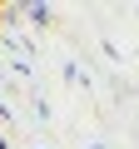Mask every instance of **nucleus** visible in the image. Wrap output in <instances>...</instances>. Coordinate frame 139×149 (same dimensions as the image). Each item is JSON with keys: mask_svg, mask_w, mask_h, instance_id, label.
Segmentation results:
<instances>
[{"mask_svg": "<svg viewBox=\"0 0 139 149\" xmlns=\"http://www.w3.org/2000/svg\"><path fill=\"white\" fill-rule=\"evenodd\" d=\"M25 15H30L35 25H50V15H55V10H50V5H25Z\"/></svg>", "mask_w": 139, "mask_h": 149, "instance_id": "obj_1", "label": "nucleus"}, {"mask_svg": "<svg viewBox=\"0 0 139 149\" xmlns=\"http://www.w3.org/2000/svg\"><path fill=\"white\" fill-rule=\"evenodd\" d=\"M0 149H10V144H5V139H0Z\"/></svg>", "mask_w": 139, "mask_h": 149, "instance_id": "obj_2", "label": "nucleus"}]
</instances>
